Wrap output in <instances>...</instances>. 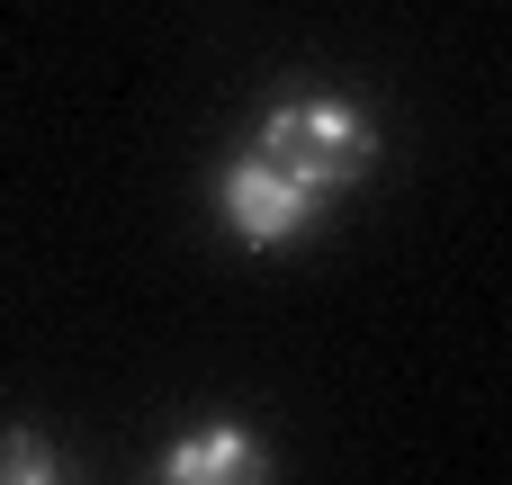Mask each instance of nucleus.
<instances>
[{
  "label": "nucleus",
  "instance_id": "f257e3e1",
  "mask_svg": "<svg viewBox=\"0 0 512 485\" xmlns=\"http://www.w3.org/2000/svg\"><path fill=\"white\" fill-rule=\"evenodd\" d=\"M261 153H270L288 180H306V189L324 198V189H351V180L369 171L378 135H369V117L342 108V99H288V108L261 117Z\"/></svg>",
  "mask_w": 512,
  "mask_h": 485
},
{
  "label": "nucleus",
  "instance_id": "f03ea898",
  "mask_svg": "<svg viewBox=\"0 0 512 485\" xmlns=\"http://www.w3.org/2000/svg\"><path fill=\"white\" fill-rule=\"evenodd\" d=\"M216 207H225V225L243 234V243H297L306 225H315V189L306 180H288L270 153H252V162H234L225 171V189H216Z\"/></svg>",
  "mask_w": 512,
  "mask_h": 485
},
{
  "label": "nucleus",
  "instance_id": "7ed1b4c3",
  "mask_svg": "<svg viewBox=\"0 0 512 485\" xmlns=\"http://www.w3.org/2000/svg\"><path fill=\"white\" fill-rule=\"evenodd\" d=\"M261 468H270L261 441L234 432V423H207V432H189V441L162 459V477H171V485H225V477H261Z\"/></svg>",
  "mask_w": 512,
  "mask_h": 485
},
{
  "label": "nucleus",
  "instance_id": "20e7f679",
  "mask_svg": "<svg viewBox=\"0 0 512 485\" xmlns=\"http://www.w3.org/2000/svg\"><path fill=\"white\" fill-rule=\"evenodd\" d=\"M0 477H18V485H45V477H54V450H45L36 432H0Z\"/></svg>",
  "mask_w": 512,
  "mask_h": 485
}]
</instances>
